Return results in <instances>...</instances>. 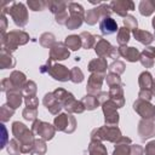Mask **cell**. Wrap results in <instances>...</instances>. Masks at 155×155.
<instances>
[{"label":"cell","mask_w":155,"mask_h":155,"mask_svg":"<svg viewBox=\"0 0 155 155\" xmlns=\"http://www.w3.org/2000/svg\"><path fill=\"white\" fill-rule=\"evenodd\" d=\"M99 29H101V31H102L103 35H111V34L116 33V30H117V24H116V22H115L113 18L105 17V18H103V19L101 21V23H99Z\"/></svg>","instance_id":"1"}]
</instances>
